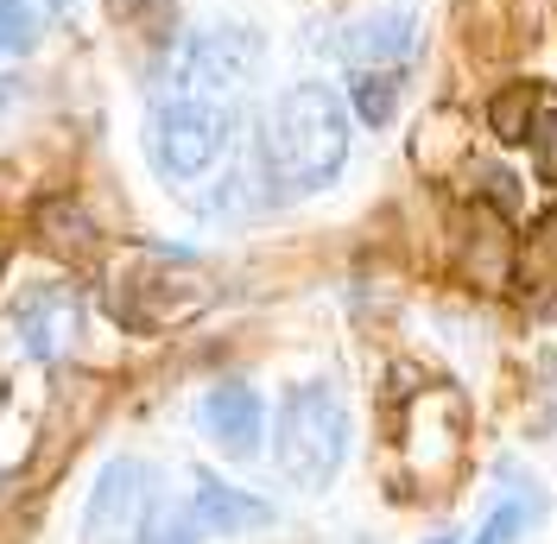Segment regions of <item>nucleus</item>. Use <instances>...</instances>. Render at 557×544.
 <instances>
[{"mask_svg": "<svg viewBox=\"0 0 557 544\" xmlns=\"http://www.w3.org/2000/svg\"><path fill=\"white\" fill-rule=\"evenodd\" d=\"M197 539H203V526H197L190 512H165V500L152 507L146 532H139V544H197Z\"/></svg>", "mask_w": 557, "mask_h": 544, "instance_id": "f8f14e48", "label": "nucleus"}, {"mask_svg": "<svg viewBox=\"0 0 557 544\" xmlns=\"http://www.w3.org/2000/svg\"><path fill=\"white\" fill-rule=\"evenodd\" d=\"M348 456V406L336 386H323V380H305V386H292L285 399H278V424H273V462L278 475L292 481V487H330L336 469H343Z\"/></svg>", "mask_w": 557, "mask_h": 544, "instance_id": "f03ea898", "label": "nucleus"}, {"mask_svg": "<svg viewBox=\"0 0 557 544\" xmlns=\"http://www.w3.org/2000/svg\"><path fill=\"white\" fill-rule=\"evenodd\" d=\"M348 108L330 83H292L260 121V177L278 197H311L348 165Z\"/></svg>", "mask_w": 557, "mask_h": 544, "instance_id": "f257e3e1", "label": "nucleus"}, {"mask_svg": "<svg viewBox=\"0 0 557 544\" xmlns=\"http://www.w3.org/2000/svg\"><path fill=\"white\" fill-rule=\"evenodd\" d=\"M348 102H355V114H361V127H386L393 108H399V70H355Z\"/></svg>", "mask_w": 557, "mask_h": 544, "instance_id": "9d476101", "label": "nucleus"}, {"mask_svg": "<svg viewBox=\"0 0 557 544\" xmlns=\"http://www.w3.org/2000/svg\"><path fill=\"white\" fill-rule=\"evenodd\" d=\"M525 108H532V89H513V96H500V102H494V127H500V139H532Z\"/></svg>", "mask_w": 557, "mask_h": 544, "instance_id": "ddd939ff", "label": "nucleus"}, {"mask_svg": "<svg viewBox=\"0 0 557 544\" xmlns=\"http://www.w3.org/2000/svg\"><path fill=\"white\" fill-rule=\"evenodd\" d=\"M45 33V7L38 0H0V58H26Z\"/></svg>", "mask_w": 557, "mask_h": 544, "instance_id": "9b49d317", "label": "nucleus"}, {"mask_svg": "<svg viewBox=\"0 0 557 544\" xmlns=\"http://www.w3.org/2000/svg\"><path fill=\"white\" fill-rule=\"evenodd\" d=\"M513 532H520V507H500V512H494V526H487L475 544H507Z\"/></svg>", "mask_w": 557, "mask_h": 544, "instance_id": "4468645a", "label": "nucleus"}, {"mask_svg": "<svg viewBox=\"0 0 557 544\" xmlns=\"http://www.w3.org/2000/svg\"><path fill=\"white\" fill-rule=\"evenodd\" d=\"M45 7H70V0H45Z\"/></svg>", "mask_w": 557, "mask_h": 544, "instance_id": "2eb2a0df", "label": "nucleus"}, {"mask_svg": "<svg viewBox=\"0 0 557 544\" xmlns=\"http://www.w3.org/2000/svg\"><path fill=\"white\" fill-rule=\"evenodd\" d=\"M190 519L203 526L209 539H235V532H253V526H267L273 519V507L267 500H253L247 487H235V481L222 475H197V494H190Z\"/></svg>", "mask_w": 557, "mask_h": 544, "instance_id": "6e6552de", "label": "nucleus"}, {"mask_svg": "<svg viewBox=\"0 0 557 544\" xmlns=\"http://www.w3.org/2000/svg\"><path fill=\"white\" fill-rule=\"evenodd\" d=\"M235 146V108L203 96H172L146 121V159L172 184H197L209 165H222Z\"/></svg>", "mask_w": 557, "mask_h": 544, "instance_id": "7ed1b4c3", "label": "nucleus"}, {"mask_svg": "<svg viewBox=\"0 0 557 544\" xmlns=\"http://www.w3.org/2000/svg\"><path fill=\"white\" fill-rule=\"evenodd\" d=\"M203 431L215 449L228 456H260V437H267V399L242 386V380H222L203 393Z\"/></svg>", "mask_w": 557, "mask_h": 544, "instance_id": "423d86ee", "label": "nucleus"}, {"mask_svg": "<svg viewBox=\"0 0 557 544\" xmlns=\"http://www.w3.org/2000/svg\"><path fill=\"white\" fill-rule=\"evenodd\" d=\"M418 45V20L406 7H381V13H361L343 38H336V51H343L355 70H399L412 58Z\"/></svg>", "mask_w": 557, "mask_h": 544, "instance_id": "0eeeda50", "label": "nucleus"}, {"mask_svg": "<svg viewBox=\"0 0 557 544\" xmlns=\"http://www.w3.org/2000/svg\"><path fill=\"white\" fill-rule=\"evenodd\" d=\"M267 58V38L253 26H197L177 38L165 58V89L172 96H203V102H228L253 83V70Z\"/></svg>", "mask_w": 557, "mask_h": 544, "instance_id": "20e7f679", "label": "nucleus"}, {"mask_svg": "<svg viewBox=\"0 0 557 544\" xmlns=\"http://www.w3.org/2000/svg\"><path fill=\"white\" fill-rule=\"evenodd\" d=\"M20 330H26V348H33V355H58V348L76 336V305H70V292L45 285L38 298H26V305H20Z\"/></svg>", "mask_w": 557, "mask_h": 544, "instance_id": "1a4fd4ad", "label": "nucleus"}, {"mask_svg": "<svg viewBox=\"0 0 557 544\" xmlns=\"http://www.w3.org/2000/svg\"><path fill=\"white\" fill-rule=\"evenodd\" d=\"M152 507H159L152 469L139 456H114L102 475H96V494L83 507V532H89V544H134L146 532Z\"/></svg>", "mask_w": 557, "mask_h": 544, "instance_id": "39448f33", "label": "nucleus"}, {"mask_svg": "<svg viewBox=\"0 0 557 544\" xmlns=\"http://www.w3.org/2000/svg\"><path fill=\"white\" fill-rule=\"evenodd\" d=\"M431 544H456V539H431Z\"/></svg>", "mask_w": 557, "mask_h": 544, "instance_id": "dca6fc26", "label": "nucleus"}]
</instances>
